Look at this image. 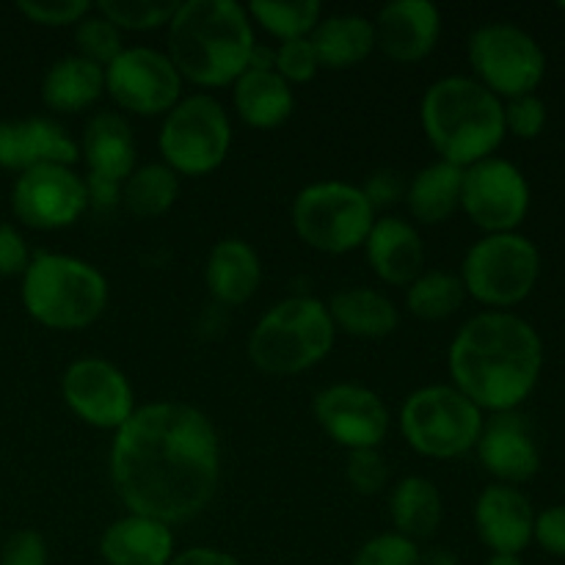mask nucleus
<instances>
[{"label": "nucleus", "instance_id": "1", "mask_svg": "<svg viewBox=\"0 0 565 565\" xmlns=\"http://www.w3.org/2000/svg\"><path fill=\"white\" fill-rule=\"evenodd\" d=\"M221 478V445L207 414L188 403H149L116 430L110 480L136 516L180 524L199 516Z\"/></svg>", "mask_w": 565, "mask_h": 565}, {"label": "nucleus", "instance_id": "2", "mask_svg": "<svg viewBox=\"0 0 565 565\" xmlns=\"http://www.w3.org/2000/svg\"><path fill=\"white\" fill-rule=\"evenodd\" d=\"M447 367L452 386L480 412H516L541 379L544 342L519 315L483 312L456 334Z\"/></svg>", "mask_w": 565, "mask_h": 565}, {"label": "nucleus", "instance_id": "3", "mask_svg": "<svg viewBox=\"0 0 565 565\" xmlns=\"http://www.w3.org/2000/svg\"><path fill=\"white\" fill-rule=\"evenodd\" d=\"M254 28L248 11L232 0H188L169 22V58L180 77L204 88L235 83L248 70Z\"/></svg>", "mask_w": 565, "mask_h": 565}, {"label": "nucleus", "instance_id": "4", "mask_svg": "<svg viewBox=\"0 0 565 565\" xmlns=\"http://www.w3.org/2000/svg\"><path fill=\"white\" fill-rule=\"evenodd\" d=\"M419 119L430 147L445 163L458 169L494 158L497 147L505 138L502 99L480 86L475 77L450 75L436 81L425 92Z\"/></svg>", "mask_w": 565, "mask_h": 565}, {"label": "nucleus", "instance_id": "5", "mask_svg": "<svg viewBox=\"0 0 565 565\" xmlns=\"http://www.w3.org/2000/svg\"><path fill=\"white\" fill-rule=\"evenodd\" d=\"M22 307L47 329H86L108 307V281L83 259L39 252L22 274Z\"/></svg>", "mask_w": 565, "mask_h": 565}, {"label": "nucleus", "instance_id": "6", "mask_svg": "<svg viewBox=\"0 0 565 565\" xmlns=\"http://www.w3.org/2000/svg\"><path fill=\"white\" fill-rule=\"evenodd\" d=\"M329 307L312 296L285 298L259 318L248 337V359L265 375H296L315 367L334 348Z\"/></svg>", "mask_w": 565, "mask_h": 565}, {"label": "nucleus", "instance_id": "7", "mask_svg": "<svg viewBox=\"0 0 565 565\" xmlns=\"http://www.w3.org/2000/svg\"><path fill=\"white\" fill-rule=\"evenodd\" d=\"M401 430L419 456L458 458L478 445L483 412L456 386H423L403 403Z\"/></svg>", "mask_w": 565, "mask_h": 565}, {"label": "nucleus", "instance_id": "8", "mask_svg": "<svg viewBox=\"0 0 565 565\" xmlns=\"http://www.w3.org/2000/svg\"><path fill=\"white\" fill-rule=\"evenodd\" d=\"M375 224L362 188L340 180L307 185L292 202V226L309 248L323 254H348L364 246Z\"/></svg>", "mask_w": 565, "mask_h": 565}, {"label": "nucleus", "instance_id": "9", "mask_svg": "<svg viewBox=\"0 0 565 565\" xmlns=\"http://www.w3.org/2000/svg\"><path fill=\"white\" fill-rule=\"evenodd\" d=\"M541 276V254L530 237L519 232L486 235L467 252L461 285L486 307H516L535 290Z\"/></svg>", "mask_w": 565, "mask_h": 565}, {"label": "nucleus", "instance_id": "10", "mask_svg": "<svg viewBox=\"0 0 565 565\" xmlns=\"http://www.w3.org/2000/svg\"><path fill=\"white\" fill-rule=\"evenodd\" d=\"M158 147L174 174L202 177L215 171L232 147V125L224 105L210 94L180 99L160 127Z\"/></svg>", "mask_w": 565, "mask_h": 565}, {"label": "nucleus", "instance_id": "11", "mask_svg": "<svg viewBox=\"0 0 565 565\" xmlns=\"http://www.w3.org/2000/svg\"><path fill=\"white\" fill-rule=\"evenodd\" d=\"M469 64L480 86L497 97L535 94L546 75V55L541 44L511 22H491L469 39Z\"/></svg>", "mask_w": 565, "mask_h": 565}, {"label": "nucleus", "instance_id": "12", "mask_svg": "<svg viewBox=\"0 0 565 565\" xmlns=\"http://www.w3.org/2000/svg\"><path fill=\"white\" fill-rule=\"evenodd\" d=\"M461 207L489 235L516 232L527 218L530 185L511 160L486 158L463 169Z\"/></svg>", "mask_w": 565, "mask_h": 565}, {"label": "nucleus", "instance_id": "13", "mask_svg": "<svg viewBox=\"0 0 565 565\" xmlns=\"http://www.w3.org/2000/svg\"><path fill=\"white\" fill-rule=\"evenodd\" d=\"M105 92L119 108L138 116L169 114L182 94V77L169 55L149 47H125L105 66Z\"/></svg>", "mask_w": 565, "mask_h": 565}, {"label": "nucleus", "instance_id": "14", "mask_svg": "<svg viewBox=\"0 0 565 565\" xmlns=\"http://www.w3.org/2000/svg\"><path fill=\"white\" fill-rule=\"evenodd\" d=\"M61 395L77 419L99 430H119L136 412L130 381L105 359L72 362L61 379Z\"/></svg>", "mask_w": 565, "mask_h": 565}, {"label": "nucleus", "instance_id": "15", "mask_svg": "<svg viewBox=\"0 0 565 565\" xmlns=\"http://www.w3.org/2000/svg\"><path fill=\"white\" fill-rule=\"evenodd\" d=\"M88 207L86 185L66 166L22 171L11 188V210L31 230H64Z\"/></svg>", "mask_w": 565, "mask_h": 565}, {"label": "nucleus", "instance_id": "16", "mask_svg": "<svg viewBox=\"0 0 565 565\" xmlns=\"http://www.w3.org/2000/svg\"><path fill=\"white\" fill-rule=\"evenodd\" d=\"M315 419L348 450H379L390 434V412L384 401L373 390L356 384H334L318 392Z\"/></svg>", "mask_w": 565, "mask_h": 565}, {"label": "nucleus", "instance_id": "17", "mask_svg": "<svg viewBox=\"0 0 565 565\" xmlns=\"http://www.w3.org/2000/svg\"><path fill=\"white\" fill-rule=\"evenodd\" d=\"M475 450L486 472L494 475L502 486L527 483L541 469L533 425L519 412L491 414L489 419H483Z\"/></svg>", "mask_w": 565, "mask_h": 565}, {"label": "nucleus", "instance_id": "18", "mask_svg": "<svg viewBox=\"0 0 565 565\" xmlns=\"http://www.w3.org/2000/svg\"><path fill=\"white\" fill-rule=\"evenodd\" d=\"M81 147L70 132L53 119L28 116V119H0V169L31 171L39 166L77 163Z\"/></svg>", "mask_w": 565, "mask_h": 565}, {"label": "nucleus", "instance_id": "19", "mask_svg": "<svg viewBox=\"0 0 565 565\" xmlns=\"http://www.w3.org/2000/svg\"><path fill=\"white\" fill-rule=\"evenodd\" d=\"M375 47L401 64H414L434 53L441 33V14L428 0H395L373 22Z\"/></svg>", "mask_w": 565, "mask_h": 565}, {"label": "nucleus", "instance_id": "20", "mask_svg": "<svg viewBox=\"0 0 565 565\" xmlns=\"http://www.w3.org/2000/svg\"><path fill=\"white\" fill-rule=\"evenodd\" d=\"M535 513L527 497L513 486H489L475 505V527L494 555H519L533 541Z\"/></svg>", "mask_w": 565, "mask_h": 565}, {"label": "nucleus", "instance_id": "21", "mask_svg": "<svg viewBox=\"0 0 565 565\" xmlns=\"http://www.w3.org/2000/svg\"><path fill=\"white\" fill-rule=\"evenodd\" d=\"M370 268L381 281L395 287H408L425 265V248L419 232L403 218H379L364 241Z\"/></svg>", "mask_w": 565, "mask_h": 565}, {"label": "nucleus", "instance_id": "22", "mask_svg": "<svg viewBox=\"0 0 565 565\" xmlns=\"http://www.w3.org/2000/svg\"><path fill=\"white\" fill-rule=\"evenodd\" d=\"M99 555L108 565H169L174 557V533L158 519L130 513L105 530Z\"/></svg>", "mask_w": 565, "mask_h": 565}, {"label": "nucleus", "instance_id": "23", "mask_svg": "<svg viewBox=\"0 0 565 565\" xmlns=\"http://www.w3.org/2000/svg\"><path fill=\"white\" fill-rule=\"evenodd\" d=\"M83 158L88 174L125 182L136 171V138L130 125L116 110H99L83 132Z\"/></svg>", "mask_w": 565, "mask_h": 565}, {"label": "nucleus", "instance_id": "24", "mask_svg": "<svg viewBox=\"0 0 565 565\" xmlns=\"http://www.w3.org/2000/svg\"><path fill=\"white\" fill-rule=\"evenodd\" d=\"M210 296L226 307H241L257 292L259 279H263V265H259L257 252L246 241L226 237L215 243L204 268Z\"/></svg>", "mask_w": 565, "mask_h": 565}, {"label": "nucleus", "instance_id": "25", "mask_svg": "<svg viewBox=\"0 0 565 565\" xmlns=\"http://www.w3.org/2000/svg\"><path fill=\"white\" fill-rule=\"evenodd\" d=\"M235 108L248 127L274 130L290 119L296 97L276 70H246L235 81Z\"/></svg>", "mask_w": 565, "mask_h": 565}, {"label": "nucleus", "instance_id": "26", "mask_svg": "<svg viewBox=\"0 0 565 565\" xmlns=\"http://www.w3.org/2000/svg\"><path fill=\"white\" fill-rule=\"evenodd\" d=\"M320 66L329 70H348L356 66L373 53L375 31L373 22L362 14H334L326 17L309 33Z\"/></svg>", "mask_w": 565, "mask_h": 565}, {"label": "nucleus", "instance_id": "27", "mask_svg": "<svg viewBox=\"0 0 565 565\" xmlns=\"http://www.w3.org/2000/svg\"><path fill=\"white\" fill-rule=\"evenodd\" d=\"M329 315L334 329L348 331L359 340H384L397 329L395 303L379 290L370 287H353V290H342L331 298Z\"/></svg>", "mask_w": 565, "mask_h": 565}, {"label": "nucleus", "instance_id": "28", "mask_svg": "<svg viewBox=\"0 0 565 565\" xmlns=\"http://www.w3.org/2000/svg\"><path fill=\"white\" fill-rule=\"evenodd\" d=\"M103 94L105 70L81 55L58 58L42 81V99L47 103V108L61 110V114H77L97 103Z\"/></svg>", "mask_w": 565, "mask_h": 565}, {"label": "nucleus", "instance_id": "29", "mask_svg": "<svg viewBox=\"0 0 565 565\" xmlns=\"http://www.w3.org/2000/svg\"><path fill=\"white\" fill-rule=\"evenodd\" d=\"M461 185L463 169L458 166L445 160L425 166L406 188L408 210L419 224H441L461 207Z\"/></svg>", "mask_w": 565, "mask_h": 565}, {"label": "nucleus", "instance_id": "30", "mask_svg": "<svg viewBox=\"0 0 565 565\" xmlns=\"http://www.w3.org/2000/svg\"><path fill=\"white\" fill-rule=\"evenodd\" d=\"M390 516L397 535L408 541H425L441 524V494L428 478H403L390 497Z\"/></svg>", "mask_w": 565, "mask_h": 565}, {"label": "nucleus", "instance_id": "31", "mask_svg": "<svg viewBox=\"0 0 565 565\" xmlns=\"http://www.w3.org/2000/svg\"><path fill=\"white\" fill-rule=\"evenodd\" d=\"M180 193V180L166 163H149L132 171L121 185V202L136 218H158Z\"/></svg>", "mask_w": 565, "mask_h": 565}, {"label": "nucleus", "instance_id": "32", "mask_svg": "<svg viewBox=\"0 0 565 565\" xmlns=\"http://www.w3.org/2000/svg\"><path fill=\"white\" fill-rule=\"evenodd\" d=\"M467 290L461 279L447 270H428L419 274L412 285L406 287V307L408 312L423 320H445L461 309Z\"/></svg>", "mask_w": 565, "mask_h": 565}, {"label": "nucleus", "instance_id": "33", "mask_svg": "<svg viewBox=\"0 0 565 565\" xmlns=\"http://www.w3.org/2000/svg\"><path fill=\"white\" fill-rule=\"evenodd\" d=\"M246 11L270 33V36L281 39V42L309 36V33L315 31V25L320 22L318 0H290V3L254 0Z\"/></svg>", "mask_w": 565, "mask_h": 565}, {"label": "nucleus", "instance_id": "34", "mask_svg": "<svg viewBox=\"0 0 565 565\" xmlns=\"http://www.w3.org/2000/svg\"><path fill=\"white\" fill-rule=\"evenodd\" d=\"M177 6L174 0H99L97 11L119 31H149L169 25Z\"/></svg>", "mask_w": 565, "mask_h": 565}, {"label": "nucleus", "instance_id": "35", "mask_svg": "<svg viewBox=\"0 0 565 565\" xmlns=\"http://www.w3.org/2000/svg\"><path fill=\"white\" fill-rule=\"evenodd\" d=\"M75 42L81 50V58L92 61L97 66H110L121 53H125V44H121V31L114 22L105 20L103 14L97 17H83L75 25Z\"/></svg>", "mask_w": 565, "mask_h": 565}, {"label": "nucleus", "instance_id": "36", "mask_svg": "<svg viewBox=\"0 0 565 565\" xmlns=\"http://www.w3.org/2000/svg\"><path fill=\"white\" fill-rule=\"evenodd\" d=\"M417 544L397 533H384L370 539L362 550L356 552L351 565H419Z\"/></svg>", "mask_w": 565, "mask_h": 565}, {"label": "nucleus", "instance_id": "37", "mask_svg": "<svg viewBox=\"0 0 565 565\" xmlns=\"http://www.w3.org/2000/svg\"><path fill=\"white\" fill-rule=\"evenodd\" d=\"M274 70L285 77L287 83H309L320 70L318 53H315L309 36L303 39H290V42H281L276 50V64Z\"/></svg>", "mask_w": 565, "mask_h": 565}, {"label": "nucleus", "instance_id": "38", "mask_svg": "<svg viewBox=\"0 0 565 565\" xmlns=\"http://www.w3.org/2000/svg\"><path fill=\"white\" fill-rule=\"evenodd\" d=\"M345 478L356 494H379L390 480V467L379 450H351L345 467Z\"/></svg>", "mask_w": 565, "mask_h": 565}, {"label": "nucleus", "instance_id": "39", "mask_svg": "<svg viewBox=\"0 0 565 565\" xmlns=\"http://www.w3.org/2000/svg\"><path fill=\"white\" fill-rule=\"evenodd\" d=\"M502 116H505V132H513V136L524 138V141L539 138L546 127V105L535 94L508 99L502 105Z\"/></svg>", "mask_w": 565, "mask_h": 565}, {"label": "nucleus", "instance_id": "40", "mask_svg": "<svg viewBox=\"0 0 565 565\" xmlns=\"http://www.w3.org/2000/svg\"><path fill=\"white\" fill-rule=\"evenodd\" d=\"M92 3L86 0H20L17 11L25 14L36 25L58 28V25H77L88 14Z\"/></svg>", "mask_w": 565, "mask_h": 565}, {"label": "nucleus", "instance_id": "41", "mask_svg": "<svg viewBox=\"0 0 565 565\" xmlns=\"http://www.w3.org/2000/svg\"><path fill=\"white\" fill-rule=\"evenodd\" d=\"M47 541L36 530H17L0 550V565H47Z\"/></svg>", "mask_w": 565, "mask_h": 565}, {"label": "nucleus", "instance_id": "42", "mask_svg": "<svg viewBox=\"0 0 565 565\" xmlns=\"http://www.w3.org/2000/svg\"><path fill=\"white\" fill-rule=\"evenodd\" d=\"M533 541L550 555L565 557V505H552L535 516Z\"/></svg>", "mask_w": 565, "mask_h": 565}, {"label": "nucleus", "instance_id": "43", "mask_svg": "<svg viewBox=\"0 0 565 565\" xmlns=\"http://www.w3.org/2000/svg\"><path fill=\"white\" fill-rule=\"evenodd\" d=\"M28 263H31V252H28L25 237L17 232V226L0 221V276H22Z\"/></svg>", "mask_w": 565, "mask_h": 565}, {"label": "nucleus", "instance_id": "44", "mask_svg": "<svg viewBox=\"0 0 565 565\" xmlns=\"http://www.w3.org/2000/svg\"><path fill=\"white\" fill-rule=\"evenodd\" d=\"M362 193L367 196L370 207H390V204H397L403 196H406V182L397 171L392 169H379L375 174L367 177Z\"/></svg>", "mask_w": 565, "mask_h": 565}, {"label": "nucleus", "instance_id": "45", "mask_svg": "<svg viewBox=\"0 0 565 565\" xmlns=\"http://www.w3.org/2000/svg\"><path fill=\"white\" fill-rule=\"evenodd\" d=\"M83 185H86L88 207H94L97 213H110V210L121 202V185H125V182L88 174L86 180H83Z\"/></svg>", "mask_w": 565, "mask_h": 565}, {"label": "nucleus", "instance_id": "46", "mask_svg": "<svg viewBox=\"0 0 565 565\" xmlns=\"http://www.w3.org/2000/svg\"><path fill=\"white\" fill-rule=\"evenodd\" d=\"M169 565H243L237 557H232L230 552L210 550V546H193V550L180 552V555L171 557Z\"/></svg>", "mask_w": 565, "mask_h": 565}, {"label": "nucleus", "instance_id": "47", "mask_svg": "<svg viewBox=\"0 0 565 565\" xmlns=\"http://www.w3.org/2000/svg\"><path fill=\"white\" fill-rule=\"evenodd\" d=\"M419 565H456V557L447 550H434L428 555H419Z\"/></svg>", "mask_w": 565, "mask_h": 565}, {"label": "nucleus", "instance_id": "48", "mask_svg": "<svg viewBox=\"0 0 565 565\" xmlns=\"http://www.w3.org/2000/svg\"><path fill=\"white\" fill-rule=\"evenodd\" d=\"M486 565H524V563L519 555H491Z\"/></svg>", "mask_w": 565, "mask_h": 565}, {"label": "nucleus", "instance_id": "49", "mask_svg": "<svg viewBox=\"0 0 565 565\" xmlns=\"http://www.w3.org/2000/svg\"><path fill=\"white\" fill-rule=\"evenodd\" d=\"M561 9H563V11H565V0H563V3H561Z\"/></svg>", "mask_w": 565, "mask_h": 565}]
</instances>
